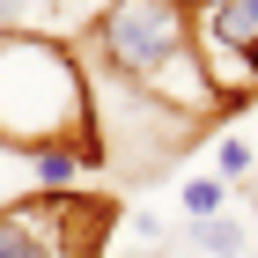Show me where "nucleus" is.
Returning a JSON list of instances; mask_svg holds the SVG:
<instances>
[{
  "label": "nucleus",
  "mask_w": 258,
  "mask_h": 258,
  "mask_svg": "<svg viewBox=\"0 0 258 258\" xmlns=\"http://www.w3.org/2000/svg\"><path fill=\"white\" fill-rule=\"evenodd\" d=\"M74 52H89V67L133 89V96L162 103L170 118H207V111H236L214 89L207 59L192 37V0H103Z\"/></svg>",
  "instance_id": "nucleus-1"
},
{
  "label": "nucleus",
  "mask_w": 258,
  "mask_h": 258,
  "mask_svg": "<svg viewBox=\"0 0 258 258\" xmlns=\"http://www.w3.org/2000/svg\"><path fill=\"white\" fill-rule=\"evenodd\" d=\"M96 96L81 74V52L52 30H8L0 37V140L37 155V148H81L103 162Z\"/></svg>",
  "instance_id": "nucleus-2"
},
{
  "label": "nucleus",
  "mask_w": 258,
  "mask_h": 258,
  "mask_svg": "<svg viewBox=\"0 0 258 258\" xmlns=\"http://www.w3.org/2000/svg\"><path fill=\"white\" fill-rule=\"evenodd\" d=\"M103 221H118L103 199L74 192H37L0 207V258H103V243H89Z\"/></svg>",
  "instance_id": "nucleus-3"
},
{
  "label": "nucleus",
  "mask_w": 258,
  "mask_h": 258,
  "mask_svg": "<svg viewBox=\"0 0 258 258\" xmlns=\"http://www.w3.org/2000/svg\"><path fill=\"white\" fill-rule=\"evenodd\" d=\"M30 170H37L44 192H67L81 170H96V155H81V148H37V155H30Z\"/></svg>",
  "instance_id": "nucleus-4"
},
{
  "label": "nucleus",
  "mask_w": 258,
  "mask_h": 258,
  "mask_svg": "<svg viewBox=\"0 0 258 258\" xmlns=\"http://www.w3.org/2000/svg\"><path fill=\"white\" fill-rule=\"evenodd\" d=\"M177 207H184V221H214V214H229V184H221L214 170H207V177H184Z\"/></svg>",
  "instance_id": "nucleus-5"
},
{
  "label": "nucleus",
  "mask_w": 258,
  "mask_h": 258,
  "mask_svg": "<svg viewBox=\"0 0 258 258\" xmlns=\"http://www.w3.org/2000/svg\"><path fill=\"white\" fill-rule=\"evenodd\" d=\"M192 251H199V258H243V221H236V214L192 221Z\"/></svg>",
  "instance_id": "nucleus-6"
},
{
  "label": "nucleus",
  "mask_w": 258,
  "mask_h": 258,
  "mask_svg": "<svg viewBox=\"0 0 258 258\" xmlns=\"http://www.w3.org/2000/svg\"><path fill=\"white\" fill-rule=\"evenodd\" d=\"M251 140H236V133H214V177L229 184V177H251Z\"/></svg>",
  "instance_id": "nucleus-7"
},
{
  "label": "nucleus",
  "mask_w": 258,
  "mask_h": 258,
  "mask_svg": "<svg viewBox=\"0 0 258 258\" xmlns=\"http://www.w3.org/2000/svg\"><path fill=\"white\" fill-rule=\"evenodd\" d=\"M37 8H52V0H0V37L8 30H37Z\"/></svg>",
  "instance_id": "nucleus-8"
}]
</instances>
